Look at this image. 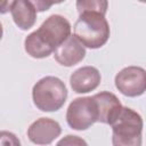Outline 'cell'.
<instances>
[{
    "label": "cell",
    "mask_w": 146,
    "mask_h": 146,
    "mask_svg": "<svg viewBox=\"0 0 146 146\" xmlns=\"http://www.w3.org/2000/svg\"><path fill=\"white\" fill-rule=\"evenodd\" d=\"M75 7L79 14L95 11L105 15L108 9V0H76Z\"/></svg>",
    "instance_id": "7c38bea8"
},
{
    "label": "cell",
    "mask_w": 146,
    "mask_h": 146,
    "mask_svg": "<svg viewBox=\"0 0 146 146\" xmlns=\"http://www.w3.org/2000/svg\"><path fill=\"white\" fill-rule=\"evenodd\" d=\"M116 89L127 97H138L146 91V70L139 66L122 68L114 79Z\"/></svg>",
    "instance_id": "8992f818"
},
{
    "label": "cell",
    "mask_w": 146,
    "mask_h": 146,
    "mask_svg": "<svg viewBox=\"0 0 146 146\" xmlns=\"http://www.w3.org/2000/svg\"><path fill=\"white\" fill-rule=\"evenodd\" d=\"M66 121L74 130H87L98 122V107L94 96L73 99L66 111Z\"/></svg>",
    "instance_id": "5b68a950"
},
{
    "label": "cell",
    "mask_w": 146,
    "mask_h": 146,
    "mask_svg": "<svg viewBox=\"0 0 146 146\" xmlns=\"http://www.w3.org/2000/svg\"><path fill=\"white\" fill-rule=\"evenodd\" d=\"M112 125V144L114 146H140L143 117L130 107L122 106Z\"/></svg>",
    "instance_id": "3957f363"
},
{
    "label": "cell",
    "mask_w": 146,
    "mask_h": 146,
    "mask_svg": "<svg viewBox=\"0 0 146 146\" xmlns=\"http://www.w3.org/2000/svg\"><path fill=\"white\" fill-rule=\"evenodd\" d=\"M67 98L65 83L57 76L40 79L32 89V99L38 110L42 112H56L60 110Z\"/></svg>",
    "instance_id": "277c9868"
},
{
    "label": "cell",
    "mask_w": 146,
    "mask_h": 146,
    "mask_svg": "<svg viewBox=\"0 0 146 146\" xmlns=\"http://www.w3.org/2000/svg\"><path fill=\"white\" fill-rule=\"evenodd\" d=\"M16 0H2V6H1V14H6L8 10H10L11 6L14 5Z\"/></svg>",
    "instance_id": "9a60e30c"
},
{
    "label": "cell",
    "mask_w": 146,
    "mask_h": 146,
    "mask_svg": "<svg viewBox=\"0 0 146 146\" xmlns=\"http://www.w3.org/2000/svg\"><path fill=\"white\" fill-rule=\"evenodd\" d=\"M62 132L60 124L50 117H40L27 129L29 139L36 145H49Z\"/></svg>",
    "instance_id": "52a82bcc"
},
{
    "label": "cell",
    "mask_w": 146,
    "mask_h": 146,
    "mask_svg": "<svg viewBox=\"0 0 146 146\" xmlns=\"http://www.w3.org/2000/svg\"><path fill=\"white\" fill-rule=\"evenodd\" d=\"M94 98L98 107V122L111 125L122 108L119 98L110 91L98 92L94 95Z\"/></svg>",
    "instance_id": "30bf717a"
},
{
    "label": "cell",
    "mask_w": 146,
    "mask_h": 146,
    "mask_svg": "<svg viewBox=\"0 0 146 146\" xmlns=\"http://www.w3.org/2000/svg\"><path fill=\"white\" fill-rule=\"evenodd\" d=\"M36 11L29 0H16L10 8L11 17L21 30H29L35 24Z\"/></svg>",
    "instance_id": "8fae6325"
},
{
    "label": "cell",
    "mask_w": 146,
    "mask_h": 146,
    "mask_svg": "<svg viewBox=\"0 0 146 146\" xmlns=\"http://www.w3.org/2000/svg\"><path fill=\"white\" fill-rule=\"evenodd\" d=\"M86 56V48L75 35H70L54 51L55 60L66 67L80 63Z\"/></svg>",
    "instance_id": "ba28073f"
},
{
    "label": "cell",
    "mask_w": 146,
    "mask_h": 146,
    "mask_svg": "<svg viewBox=\"0 0 146 146\" xmlns=\"http://www.w3.org/2000/svg\"><path fill=\"white\" fill-rule=\"evenodd\" d=\"M138 1H140V2H144V3H146V0H138Z\"/></svg>",
    "instance_id": "2e32d148"
},
{
    "label": "cell",
    "mask_w": 146,
    "mask_h": 146,
    "mask_svg": "<svg viewBox=\"0 0 146 146\" xmlns=\"http://www.w3.org/2000/svg\"><path fill=\"white\" fill-rule=\"evenodd\" d=\"M111 30L105 15L95 11L81 13L74 24V35L87 48L98 49L110 38Z\"/></svg>",
    "instance_id": "7a4b0ae2"
},
{
    "label": "cell",
    "mask_w": 146,
    "mask_h": 146,
    "mask_svg": "<svg viewBox=\"0 0 146 146\" xmlns=\"http://www.w3.org/2000/svg\"><path fill=\"white\" fill-rule=\"evenodd\" d=\"M57 145H87V143L83 139L79 138L78 136H71V135H68L64 139L59 140L57 143Z\"/></svg>",
    "instance_id": "5bb4252c"
},
{
    "label": "cell",
    "mask_w": 146,
    "mask_h": 146,
    "mask_svg": "<svg viewBox=\"0 0 146 146\" xmlns=\"http://www.w3.org/2000/svg\"><path fill=\"white\" fill-rule=\"evenodd\" d=\"M70 35V22L62 15H51L25 38V51L33 58H46Z\"/></svg>",
    "instance_id": "6da1fadb"
},
{
    "label": "cell",
    "mask_w": 146,
    "mask_h": 146,
    "mask_svg": "<svg viewBox=\"0 0 146 146\" xmlns=\"http://www.w3.org/2000/svg\"><path fill=\"white\" fill-rule=\"evenodd\" d=\"M99 71L94 66H83L75 70L70 76V84L74 92L87 94L95 90L100 83Z\"/></svg>",
    "instance_id": "9c48e42d"
},
{
    "label": "cell",
    "mask_w": 146,
    "mask_h": 146,
    "mask_svg": "<svg viewBox=\"0 0 146 146\" xmlns=\"http://www.w3.org/2000/svg\"><path fill=\"white\" fill-rule=\"evenodd\" d=\"M29 1L35 7V9L38 11L42 13V11H46V10L50 9L51 6L62 3L65 0H29Z\"/></svg>",
    "instance_id": "4fadbf2b"
}]
</instances>
